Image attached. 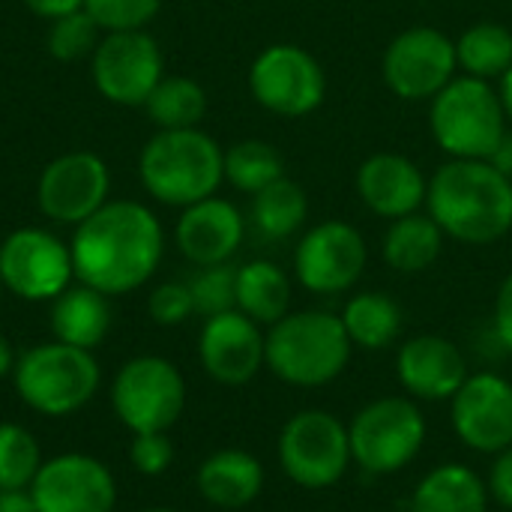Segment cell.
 Masks as SVG:
<instances>
[{
	"label": "cell",
	"mask_w": 512,
	"mask_h": 512,
	"mask_svg": "<svg viewBox=\"0 0 512 512\" xmlns=\"http://www.w3.org/2000/svg\"><path fill=\"white\" fill-rule=\"evenodd\" d=\"M69 252L75 282L123 297L156 276L165 258V228L147 204L117 198L72 231Z\"/></svg>",
	"instance_id": "6da1fadb"
},
{
	"label": "cell",
	"mask_w": 512,
	"mask_h": 512,
	"mask_svg": "<svg viewBox=\"0 0 512 512\" xmlns=\"http://www.w3.org/2000/svg\"><path fill=\"white\" fill-rule=\"evenodd\" d=\"M426 213L447 240L492 246L512 231V180L489 159H447L429 177Z\"/></svg>",
	"instance_id": "7a4b0ae2"
},
{
	"label": "cell",
	"mask_w": 512,
	"mask_h": 512,
	"mask_svg": "<svg viewBox=\"0 0 512 512\" xmlns=\"http://www.w3.org/2000/svg\"><path fill=\"white\" fill-rule=\"evenodd\" d=\"M354 345L336 312L291 309L267 327L264 360L273 378L297 390H318L345 375Z\"/></svg>",
	"instance_id": "3957f363"
},
{
	"label": "cell",
	"mask_w": 512,
	"mask_h": 512,
	"mask_svg": "<svg viewBox=\"0 0 512 512\" xmlns=\"http://www.w3.org/2000/svg\"><path fill=\"white\" fill-rule=\"evenodd\" d=\"M138 180L153 201L183 210L219 192L225 183V150L201 126L159 129L141 147Z\"/></svg>",
	"instance_id": "277c9868"
},
{
	"label": "cell",
	"mask_w": 512,
	"mask_h": 512,
	"mask_svg": "<svg viewBox=\"0 0 512 512\" xmlns=\"http://www.w3.org/2000/svg\"><path fill=\"white\" fill-rule=\"evenodd\" d=\"M510 129L492 81L456 75L429 102V132L447 159H492Z\"/></svg>",
	"instance_id": "5b68a950"
},
{
	"label": "cell",
	"mask_w": 512,
	"mask_h": 512,
	"mask_svg": "<svg viewBox=\"0 0 512 512\" xmlns=\"http://www.w3.org/2000/svg\"><path fill=\"white\" fill-rule=\"evenodd\" d=\"M102 369L93 351L66 342H39L27 348L12 369L21 402L42 417H69L81 411L99 390Z\"/></svg>",
	"instance_id": "8992f818"
},
{
	"label": "cell",
	"mask_w": 512,
	"mask_h": 512,
	"mask_svg": "<svg viewBox=\"0 0 512 512\" xmlns=\"http://www.w3.org/2000/svg\"><path fill=\"white\" fill-rule=\"evenodd\" d=\"M348 438L360 471L393 477L417 462L429 438V423L417 399L378 396L348 420Z\"/></svg>",
	"instance_id": "52a82bcc"
},
{
	"label": "cell",
	"mask_w": 512,
	"mask_h": 512,
	"mask_svg": "<svg viewBox=\"0 0 512 512\" xmlns=\"http://www.w3.org/2000/svg\"><path fill=\"white\" fill-rule=\"evenodd\" d=\"M276 456L282 474L294 486L306 492H327L354 468L348 423L333 411L303 408L285 420L276 441Z\"/></svg>",
	"instance_id": "ba28073f"
},
{
	"label": "cell",
	"mask_w": 512,
	"mask_h": 512,
	"mask_svg": "<svg viewBox=\"0 0 512 512\" xmlns=\"http://www.w3.org/2000/svg\"><path fill=\"white\" fill-rule=\"evenodd\" d=\"M111 408L132 435L168 432L186 411L183 372L156 354L132 357L111 384Z\"/></svg>",
	"instance_id": "9c48e42d"
},
{
	"label": "cell",
	"mask_w": 512,
	"mask_h": 512,
	"mask_svg": "<svg viewBox=\"0 0 512 512\" xmlns=\"http://www.w3.org/2000/svg\"><path fill=\"white\" fill-rule=\"evenodd\" d=\"M249 93L264 111L300 120L324 105L327 72L309 48L294 42H276L252 60Z\"/></svg>",
	"instance_id": "30bf717a"
},
{
	"label": "cell",
	"mask_w": 512,
	"mask_h": 512,
	"mask_svg": "<svg viewBox=\"0 0 512 512\" xmlns=\"http://www.w3.org/2000/svg\"><path fill=\"white\" fill-rule=\"evenodd\" d=\"M459 75L456 39L432 24L405 27L381 57L387 90L405 102H432Z\"/></svg>",
	"instance_id": "8fae6325"
},
{
	"label": "cell",
	"mask_w": 512,
	"mask_h": 512,
	"mask_svg": "<svg viewBox=\"0 0 512 512\" xmlns=\"http://www.w3.org/2000/svg\"><path fill=\"white\" fill-rule=\"evenodd\" d=\"M369 267L363 231L345 219H324L306 228L294 246V279L318 297L348 294Z\"/></svg>",
	"instance_id": "7c38bea8"
},
{
	"label": "cell",
	"mask_w": 512,
	"mask_h": 512,
	"mask_svg": "<svg viewBox=\"0 0 512 512\" xmlns=\"http://www.w3.org/2000/svg\"><path fill=\"white\" fill-rule=\"evenodd\" d=\"M0 282L27 303L54 300L75 282L69 243L36 225L15 228L0 243Z\"/></svg>",
	"instance_id": "4fadbf2b"
},
{
	"label": "cell",
	"mask_w": 512,
	"mask_h": 512,
	"mask_svg": "<svg viewBox=\"0 0 512 512\" xmlns=\"http://www.w3.org/2000/svg\"><path fill=\"white\" fill-rule=\"evenodd\" d=\"M93 87L120 108H144L153 87L165 78V57L147 30L105 33L90 54Z\"/></svg>",
	"instance_id": "5bb4252c"
},
{
	"label": "cell",
	"mask_w": 512,
	"mask_h": 512,
	"mask_svg": "<svg viewBox=\"0 0 512 512\" xmlns=\"http://www.w3.org/2000/svg\"><path fill=\"white\" fill-rule=\"evenodd\" d=\"M111 171L90 150H69L51 159L36 180V207L57 225L78 228L111 198Z\"/></svg>",
	"instance_id": "9a60e30c"
},
{
	"label": "cell",
	"mask_w": 512,
	"mask_h": 512,
	"mask_svg": "<svg viewBox=\"0 0 512 512\" xmlns=\"http://www.w3.org/2000/svg\"><path fill=\"white\" fill-rule=\"evenodd\" d=\"M450 426L459 444L480 456L512 447V381L501 372H471L450 399Z\"/></svg>",
	"instance_id": "2e32d148"
},
{
	"label": "cell",
	"mask_w": 512,
	"mask_h": 512,
	"mask_svg": "<svg viewBox=\"0 0 512 512\" xmlns=\"http://www.w3.org/2000/svg\"><path fill=\"white\" fill-rule=\"evenodd\" d=\"M39 512H114L117 480L111 468L87 453L45 459L30 483Z\"/></svg>",
	"instance_id": "e0dca14e"
},
{
	"label": "cell",
	"mask_w": 512,
	"mask_h": 512,
	"mask_svg": "<svg viewBox=\"0 0 512 512\" xmlns=\"http://www.w3.org/2000/svg\"><path fill=\"white\" fill-rule=\"evenodd\" d=\"M264 342L267 330L240 309L210 315L198 333L201 369L222 387H243L255 381L261 369H267Z\"/></svg>",
	"instance_id": "ac0fdd59"
},
{
	"label": "cell",
	"mask_w": 512,
	"mask_h": 512,
	"mask_svg": "<svg viewBox=\"0 0 512 512\" xmlns=\"http://www.w3.org/2000/svg\"><path fill=\"white\" fill-rule=\"evenodd\" d=\"M465 351L441 333H417L396 351V378L417 402H450L468 381Z\"/></svg>",
	"instance_id": "d6986e66"
},
{
	"label": "cell",
	"mask_w": 512,
	"mask_h": 512,
	"mask_svg": "<svg viewBox=\"0 0 512 512\" xmlns=\"http://www.w3.org/2000/svg\"><path fill=\"white\" fill-rule=\"evenodd\" d=\"M246 228L249 222L234 201L210 195L180 210L174 225V243L180 255L195 267L228 264L240 252Z\"/></svg>",
	"instance_id": "ffe728a7"
},
{
	"label": "cell",
	"mask_w": 512,
	"mask_h": 512,
	"mask_svg": "<svg viewBox=\"0 0 512 512\" xmlns=\"http://www.w3.org/2000/svg\"><path fill=\"white\" fill-rule=\"evenodd\" d=\"M354 189L360 204L378 219H402L420 213L429 195V177L423 168L405 153H372L360 162Z\"/></svg>",
	"instance_id": "44dd1931"
},
{
	"label": "cell",
	"mask_w": 512,
	"mask_h": 512,
	"mask_svg": "<svg viewBox=\"0 0 512 512\" xmlns=\"http://www.w3.org/2000/svg\"><path fill=\"white\" fill-rule=\"evenodd\" d=\"M264 465L249 450L225 447L207 456L195 474L198 495L219 510H243L264 492Z\"/></svg>",
	"instance_id": "7402d4cb"
},
{
	"label": "cell",
	"mask_w": 512,
	"mask_h": 512,
	"mask_svg": "<svg viewBox=\"0 0 512 512\" xmlns=\"http://www.w3.org/2000/svg\"><path fill=\"white\" fill-rule=\"evenodd\" d=\"M489 507L486 477L465 462H444L426 471L408 501V512H489Z\"/></svg>",
	"instance_id": "603a6c76"
},
{
	"label": "cell",
	"mask_w": 512,
	"mask_h": 512,
	"mask_svg": "<svg viewBox=\"0 0 512 512\" xmlns=\"http://www.w3.org/2000/svg\"><path fill=\"white\" fill-rule=\"evenodd\" d=\"M111 297L81 282H72L51 300V333L57 342L93 351L111 330Z\"/></svg>",
	"instance_id": "cb8c5ba5"
},
{
	"label": "cell",
	"mask_w": 512,
	"mask_h": 512,
	"mask_svg": "<svg viewBox=\"0 0 512 512\" xmlns=\"http://www.w3.org/2000/svg\"><path fill=\"white\" fill-rule=\"evenodd\" d=\"M354 351H387L405 330V309L387 291H357L339 312Z\"/></svg>",
	"instance_id": "d4e9b609"
},
{
	"label": "cell",
	"mask_w": 512,
	"mask_h": 512,
	"mask_svg": "<svg viewBox=\"0 0 512 512\" xmlns=\"http://www.w3.org/2000/svg\"><path fill=\"white\" fill-rule=\"evenodd\" d=\"M447 234L429 213H411L393 219L381 237V258L390 270L417 276L438 264Z\"/></svg>",
	"instance_id": "484cf974"
},
{
	"label": "cell",
	"mask_w": 512,
	"mask_h": 512,
	"mask_svg": "<svg viewBox=\"0 0 512 512\" xmlns=\"http://www.w3.org/2000/svg\"><path fill=\"white\" fill-rule=\"evenodd\" d=\"M294 279L273 261L255 258L237 267V309L261 327L291 312Z\"/></svg>",
	"instance_id": "4316f807"
},
{
	"label": "cell",
	"mask_w": 512,
	"mask_h": 512,
	"mask_svg": "<svg viewBox=\"0 0 512 512\" xmlns=\"http://www.w3.org/2000/svg\"><path fill=\"white\" fill-rule=\"evenodd\" d=\"M306 219H309L306 189L297 180L282 177V180L270 183L267 189H261L258 195H252L246 222L252 225V231L261 240L282 243V240H291L294 234H300Z\"/></svg>",
	"instance_id": "83f0119b"
},
{
	"label": "cell",
	"mask_w": 512,
	"mask_h": 512,
	"mask_svg": "<svg viewBox=\"0 0 512 512\" xmlns=\"http://www.w3.org/2000/svg\"><path fill=\"white\" fill-rule=\"evenodd\" d=\"M459 72L483 81H498L512 66V30L501 21H474L456 39Z\"/></svg>",
	"instance_id": "f1b7e54d"
},
{
	"label": "cell",
	"mask_w": 512,
	"mask_h": 512,
	"mask_svg": "<svg viewBox=\"0 0 512 512\" xmlns=\"http://www.w3.org/2000/svg\"><path fill=\"white\" fill-rule=\"evenodd\" d=\"M156 129H195L207 114V90L189 75H165L144 102Z\"/></svg>",
	"instance_id": "f546056e"
},
{
	"label": "cell",
	"mask_w": 512,
	"mask_h": 512,
	"mask_svg": "<svg viewBox=\"0 0 512 512\" xmlns=\"http://www.w3.org/2000/svg\"><path fill=\"white\" fill-rule=\"evenodd\" d=\"M285 177V156L264 138H243L225 150V183L243 195H258Z\"/></svg>",
	"instance_id": "4dcf8cb0"
},
{
	"label": "cell",
	"mask_w": 512,
	"mask_h": 512,
	"mask_svg": "<svg viewBox=\"0 0 512 512\" xmlns=\"http://www.w3.org/2000/svg\"><path fill=\"white\" fill-rule=\"evenodd\" d=\"M39 468V441L18 423H0V489H30Z\"/></svg>",
	"instance_id": "1f68e13d"
},
{
	"label": "cell",
	"mask_w": 512,
	"mask_h": 512,
	"mask_svg": "<svg viewBox=\"0 0 512 512\" xmlns=\"http://www.w3.org/2000/svg\"><path fill=\"white\" fill-rule=\"evenodd\" d=\"M99 24L84 12H69L60 15L54 21H48V33H45V48L54 60L72 63L81 57H90L93 48L99 45Z\"/></svg>",
	"instance_id": "d6a6232c"
},
{
	"label": "cell",
	"mask_w": 512,
	"mask_h": 512,
	"mask_svg": "<svg viewBox=\"0 0 512 512\" xmlns=\"http://www.w3.org/2000/svg\"><path fill=\"white\" fill-rule=\"evenodd\" d=\"M189 291L195 300V315L201 318L237 309V267L231 261L198 267L195 276L189 279Z\"/></svg>",
	"instance_id": "836d02e7"
},
{
	"label": "cell",
	"mask_w": 512,
	"mask_h": 512,
	"mask_svg": "<svg viewBox=\"0 0 512 512\" xmlns=\"http://www.w3.org/2000/svg\"><path fill=\"white\" fill-rule=\"evenodd\" d=\"M162 9V0H84V12L102 33L144 30Z\"/></svg>",
	"instance_id": "e575fe53"
},
{
	"label": "cell",
	"mask_w": 512,
	"mask_h": 512,
	"mask_svg": "<svg viewBox=\"0 0 512 512\" xmlns=\"http://www.w3.org/2000/svg\"><path fill=\"white\" fill-rule=\"evenodd\" d=\"M147 312L159 327H180L195 315L189 282H162L147 297Z\"/></svg>",
	"instance_id": "d590c367"
},
{
	"label": "cell",
	"mask_w": 512,
	"mask_h": 512,
	"mask_svg": "<svg viewBox=\"0 0 512 512\" xmlns=\"http://www.w3.org/2000/svg\"><path fill=\"white\" fill-rule=\"evenodd\" d=\"M129 462L144 477H162L174 465V444L168 432H144L132 435L129 444Z\"/></svg>",
	"instance_id": "8d00e7d4"
},
{
	"label": "cell",
	"mask_w": 512,
	"mask_h": 512,
	"mask_svg": "<svg viewBox=\"0 0 512 512\" xmlns=\"http://www.w3.org/2000/svg\"><path fill=\"white\" fill-rule=\"evenodd\" d=\"M486 486H489L492 504L512 512V447L492 456V465H489V474H486Z\"/></svg>",
	"instance_id": "74e56055"
},
{
	"label": "cell",
	"mask_w": 512,
	"mask_h": 512,
	"mask_svg": "<svg viewBox=\"0 0 512 512\" xmlns=\"http://www.w3.org/2000/svg\"><path fill=\"white\" fill-rule=\"evenodd\" d=\"M492 333L498 345L512 354V273L504 276L495 294V309H492Z\"/></svg>",
	"instance_id": "f35d334b"
},
{
	"label": "cell",
	"mask_w": 512,
	"mask_h": 512,
	"mask_svg": "<svg viewBox=\"0 0 512 512\" xmlns=\"http://www.w3.org/2000/svg\"><path fill=\"white\" fill-rule=\"evenodd\" d=\"M24 6H27L33 15H39V18H45V21H54V18H60V15H69V12L84 9V0H24Z\"/></svg>",
	"instance_id": "ab89813d"
},
{
	"label": "cell",
	"mask_w": 512,
	"mask_h": 512,
	"mask_svg": "<svg viewBox=\"0 0 512 512\" xmlns=\"http://www.w3.org/2000/svg\"><path fill=\"white\" fill-rule=\"evenodd\" d=\"M0 512H39L30 489H0Z\"/></svg>",
	"instance_id": "60d3db41"
},
{
	"label": "cell",
	"mask_w": 512,
	"mask_h": 512,
	"mask_svg": "<svg viewBox=\"0 0 512 512\" xmlns=\"http://www.w3.org/2000/svg\"><path fill=\"white\" fill-rule=\"evenodd\" d=\"M489 162H492L498 171H504V174L512 180V129H507L504 141L498 144V150H495V156H492Z\"/></svg>",
	"instance_id": "b9f144b4"
},
{
	"label": "cell",
	"mask_w": 512,
	"mask_h": 512,
	"mask_svg": "<svg viewBox=\"0 0 512 512\" xmlns=\"http://www.w3.org/2000/svg\"><path fill=\"white\" fill-rule=\"evenodd\" d=\"M15 351H12V345H9V339L0 333V381L3 378H12V369H15Z\"/></svg>",
	"instance_id": "7bdbcfd3"
},
{
	"label": "cell",
	"mask_w": 512,
	"mask_h": 512,
	"mask_svg": "<svg viewBox=\"0 0 512 512\" xmlns=\"http://www.w3.org/2000/svg\"><path fill=\"white\" fill-rule=\"evenodd\" d=\"M498 93H501V102H504V111L512 123V66L498 78Z\"/></svg>",
	"instance_id": "ee69618b"
},
{
	"label": "cell",
	"mask_w": 512,
	"mask_h": 512,
	"mask_svg": "<svg viewBox=\"0 0 512 512\" xmlns=\"http://www.w3.org/2000/svg\"><path fill=\"white\" fill-rule=\"evenodd\" d=\"M141 512H180V510H171V507H150V510H141Z\"/></svg>",
	"instance_id": "f6af8a7d"
},
{
	"label": "cell",
	"mask_w": 512,
	"mask_h": 512,
	"mask_svg": "<svg viewBox=\"0 0 512 512\" xmlns=\"http://www.w3.org/2000/svg\"><path fill=\"white\" fill-rule=\"evenodd\" d=\"M3 291H6V288H3V282H0V297H3Z\"/></svg>",
	"instance_id": "bcb514c9"
},
{
	"label": "cell",
	"mask_w": 512,
	"mask_h": 512,
	"mask_svg": "<svg viewBox=\"0 0 512 512\" xmlns=\"http://www.w3.org/2000/svg\"><path fill=\"white\" fill-rule=\"evenodd\" d=\"M375 512H387V510H375Z\"/></svg>",
	"instance_id": "7dc6e473"
}]
</instances>
